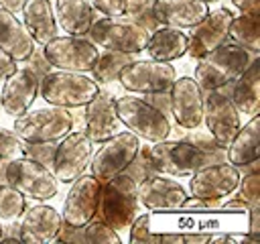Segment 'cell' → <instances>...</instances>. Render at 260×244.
I'll return each instance as SVG.
<instances>
[{
	"label": "cell",
	"mask_w": 260,
	"mask_h": 244,
	"mask_svg": "<svg viewBox=\"0 0 260 244\" xmlns=\"http://www.w3.org/2000/svg\"><path fill=\"white\" fill-rule=\"evenodd\" d=\"M248 211L230 207H177L148 214V230L154 244L209 242L217 232H246Z\"/></svg>",
	"instance_id": "6da1fadb"
},
{
	"label": "cell",
	"mask_w": 260,
	"mask_h": 244,
	"mask_svg": "<svg viewBox=\"0 0 260 244\" xmlns=\"http://www.w3.org/2000/svg\"><path fill=\"white\" fill-rule=\"evenodd\" d=\"M256 57V51H250L234 41H225L201 59H197L193 79L199 83L203 92L225 87L232 81H236L242 75V71L250 65V61Z\"/></svg>",
	"instance_id": "7a4b0ae2"
},
{
	"label": "cell",
	"mask_w": 260,
	"mask_h": 244,
	"mask_svg": "<svg viewBox=\"0 0 260 244\" xmlns=\"http://www.w3.org/2000/svg\"><path fill=\"white\" fill-rule=\"evenodd\" d=\"M138 211V183L128 173H118L102 183L95 216L116 232L126 230Z\"/></svg>",
	"instance_id": "3957f363"
},
{
	"label": "cell",
	"mask_w": 260,
	"mask_h": 244,
	"mask_svg": "<svg viewBox=\"0 0 260 244\" xmlns=\"http://www.w3.org/2000/svg\"><path fill=\"white\" fill-rule=\"evenodd\" d=\"M73 124L75 118L69 108L49 104L16 116L12 132L24 142H57L73 130Z\"/></svg>",
	"instance_id": "277c9868"
},
{
	"label": "cell",
	"mask_w": 260,
	"mask_h": 244,
	"mask_svg": "<svg viewBox=\"0 0 260 244\" xmlns=\"http://www.w3.org/2000/svg\"><path fill=\"white\" fill-rule=\"evenodd\" d=\"M100 92L98 81L85 73L77 71H49L39 81V96L53 106L81 108Z\"/></svg>",
	"instance_id": "5b68a950"
},
{
	"label": "cell",
	"mask_w": 260,
	"mask_h": 244,
	"mask_svg": "<svg viewBox=\"0 0 260 244\" xmlns=\"http://www.w3.org/2000/svg\"><path fill=\"white\" fill-rule=\"evenodd\" d=\"M4 181L24 197H30L37 201L53 199L59 191V181L53 175L51 167L24 155L8 161L4 171Z\"/></svg>",
	"instance_id": "8992f818"
},
{
	"label": "cell",
	"mask_w": 260,
	"mask_h": 244,
	"mask_svg": "<svg viewBox=\"0 0 260 244\" xmlns=\"http://www.w3.org/2000/svg\"><path fill=\"white\" fill-rule=\"evenodd\" d=\"M148 30L138 26L126 16H104L91 22L87 37L93 45L110 51H120V53H130L138 55L144 51L146 41H148Z\"/></svg>",
	"instance_id": "52a82bcc"
},
{
	"label": "cell",
	"mask_w": 260,
	"mask_h": 244,
	"mask_svg": "<svg viewBox=\"0 0 260 244\" xmlns=\"http://www.w3.org/2000/svg\"><path fill=\"white\" fill-rule=\"evenodd\" d=\"M116 114L130 132H134L138 138H144L148 142L165 140L173 130L169 116H165L160 110L150 106L146 100L134 98L130 94L116 98Z\"/></svg>",
	"instance_id": "ba28073f"
},
{
	"label": "cell",
	"mask_w": 260,
	"mask_h": 244,
	"mask_svg": "<svg viewBox=\"0 0 260 244\" xmlns=\"http://www.w3.org/2000/svg\"><path fill=\"white\" fill-rule=\"evenodd\" d=\"M150 165L160 175L171 177H187L195 169L209 165L207 157L191 142L177 138V140H156L150 146H146Z\"/></svg>",
	"instance_id": "9c48e42d"
},
{
	"label": "cell",
	"mask_w": 260,
	"mask_h": 244,
	"mask_svg": "<svg viewBox=\"0 0 260 244\" xmlns=\"http://www.w3.org/2000/svg\"><path fill=\"white\" fill-rule=\"evenodd\" d=\"M100 144L102 146L95 152H91L89 169L100 183H106L114 175L122 173L128 167V163L136 157L140 148V138L130 130H120Z\"/></svg>",
	"instance_id": "30bf717a"
},
{
	"label": "cell",
	"mask_w": 260,
	"mask_h": 244,
	"mask_svg": "<svg viewBox=\"0 0 260 244\" xmlns=\"http://www.w3.org/2000/svg\"><path fill=\"white\" fill-rule=\"evenodd\" d=\"M240 169L230 161L211 163L195 169L189 179L191 195L209 201L213 207H221V199L232 195L240 183Z\"/></svg>",
	"instance_id": "8fae6325"
},
{
	"label": "cell",
	"mask_w": 260,
	"mask_h": 244,
	"mask_svg": "<svg viewBox=\"0 0 260 244\" xmlns=\"http://www.w3.org/2000/svg\"><path fill=\"white\" fill-rule=\"evenodd\" d=\"M43 53L55 69L87 73L95 65L100 49L85 37L65 35V37H53L51 41H47L43 45Z\"/></svg>",
	"instance_id": "7c38bea8"
},
{
	"label": "cell",
	"mask_w": 260,
	"mask_h": 244,
	"mask_svg": "<svg viewBox=\"0 0 260 244\" xmlns=\"http://www.w3.org/2000/svg\"><path fill=\"white\" fill-rule=\"evenodd\" d=\"M93 152V142L85 134V130H71L63 138L57 140L51 171L61 183L75 181L89 167V159Z\"/></svg>",
	"instance_id": "4fadbf2b"
},
{
	"label": "cell",
	"mask_w": 260,
	"mask_h": 244,
	"mask_svg": "<svg viewBox=\"0 0 260 244\" xmlns=\"http://www.w3.org/2000/svg\"><path fill=\"white\" fill-rule=\"evenodd\" d=\"M175 79H177V71L173 65H169V61L132 59L122 67L116 81H120V85L130 94H152V92L171 89Z\"/></svg>",
	"instance_id": "5bb4252c"
},
{
	"label": "cell",
	"mask_w": 260,
	"mask_h": 244,
	"mask_svg": "<svg viewBox=\"0 0 260 244\" xmlns=\"http://www.w3.org/2000/svg\"><path fill=\"white\" fill-rule=\"evenodd\" d=\"M203 122L207 126V132L213 136V140L221 148H228L230 140L234 138L242 122H240V112L234 106L225 87L209 89L203 94Z\"/></svg>",
	"instance_id": "9a60e30c"
},
{
	"label": "cell",
	"mask_w": 260,
	"mask_h": 244,
	"mask_svg": "<svg viewBox=\"0 0 260 244\" xmlns=\"http://www.w3.org/2000/svg\"><path fill=\"white\" fill-rule=\"evenodd\" d=\"M169 100H171V114L177 122V126L185 130H195L203 122V89L199 83L183 75L173 81L169 89Z\"/></svg>",
	"instance_id": "2e32d148"
},
{
	"label": "cell",
	"mask_w": 260,
	"mask_h": 244,
	"mask_svg": "<svg viewBox=\"0 0 260 244\" xmlns=\"http://www.w3.org/2000/svg\"><path fill=\"white\" fill-rule=\"evenodd\" d=\"M100 189L102 183L89 173H81L75 181H71V189L65 195L63 201V222L69 226H85L91 218H95L98 209V199H100Z\"/></svg>",
	"instance_id": "e0dca14e"
},
{
	"label": "cell",
	"mask_w": 260,
	"mask_h": 244,
	"mask_svg": "<svg viewBox=\"0 0 260 244\" xmlns=\"http://www.w3.org/2000/svg\"><path fill=\"white\" fill-rule=\"evenodd\" d=\"M232 18L234 14L228 8H217V10L207 12V16L201 22L191 26V35H187L189 37L187 55H191V59L197 61L209 51H213L215 47H219L221 43H225L230 37Z\"/></svg>",
	"instance_id": "ac0fdd59"
},
{
	"label": "cell",
	"mask_w": 260,
	"mask_h": 244,
	"mask_svg": "<svg viewBox=\"0 0 260 244\" xmlns=\"http://www.w3.org/2000/svg\"><path fill=\"white\" fill-rule=\"evenodd\" d=\"M85 134L91 142H104L116 132H120V118L116 114V98L110 92H98L85 104Z\"/></svg>",
	"instance_id": "d6986e66"
},
{
	"label": "cell",
	"mask_w": 260,
	"mask_h": 244,
	"mask_svg": "<svg viewBox=\"0 0 260 244\" xmlns=\"http://www.w3.org/2000/svg\"><path fill=\"white\" fill-rule=\"evenodd\" d=\"M37 96H39V77L20 63L16 71L4 79V87L0 92L2 110L8 116L16 118L32 106Z\"/></svg>",
	"instance_id": "ffe728a7"
},
{
	"label": "cell",
	"mask_w": 260,
	"mask_h": 244,
	"mask_svg": "<svg viewBox=\"0 0 260 244\" xmlns=\"http://www.w3.org/2000/svg\"><path fill=\"white\" fill-rule=\"evenodd\" d=\"M20 224V242L28 244H47L55 242L63 226V216L53 205L37 203L22 211Z\"/></svg>",
	"instance_id": "44dd1931"
},
{
	"label": "cell",
	"mask_w": 260,
	"mask_h": 244,
	"mask_svg": "<svg viewBox=\"0 0 260 244\" xmlns=\"http://www.w3.org/2000/svg\"><path fill=\"white\" fill-rule=\"evenodd\" d=\"M185 197H187V189L179 181L167 179L160 173L148 177L138 185V203H142L148 211L177 209L183 205Z\"/></svg>",
	"instance_id": "7402d4cb"
},
{
	"label": "cell",
	"mask_w": 260,
	"mask_h": 244,
	"mask_svg": "<svg viewBox=\"0 0 260 244\" xmlns=\"http://www.w3.org/2000/svg\"><path fill=\"white\" fill-rule=\"evenodd\" d=\"M152 12L160 24L191 28L207 16L209 4L203 0H152Z\"/></svg>",
	"instance_id": "603a6c76"
},
{
	"label": "cell",
	"mask_w": 260,
	"mask_h": 244,
	"mask_svg": "<svg viewBox=\"0 0 260 244\" xmlns=\"http://www.w3.org/2000/svg\"><path fill=\"white\" fill-rule=\"evenodd\" d=\"M0 51L10 55L14 61H24L35 51V41L14 12L0 6Z\"/></svg>",
	"instance_id": "cb8c5ba5"
},
{
	"label": "cell",
	"mask_w": 260,
	"mask_h": 244,
	"mask_svg": "<svg viewBox=\"0 0 260 244\" xmlns=\"http://www.w3.org/2000/svg\"><path fill=\"white\" fill-rule=\"evenodd\" d=\"M22 24L37 45H45L57 37V18L51 0H24L22 4Z\"/></svg>",
	"instance_id": "d4e9b609"
},
{
	"label": "cell",
	"mask_w": 260,
	"mask_h": 244,
	"mask_svg": "<svg viewBox=\"0 0 260 244\" xmlns=\"http://www.w3.org/2000/svg\"><path fill=\"white\" fill-rule=\"evenodd\" d=\"M187 45H189V37L181 28L169 26V24H158L148 35L144 51L150 55V59L171 63V61L187 55Z\"/></svg>",
	"instance_id": "484cf974"
},
{
	"label": "cell",
	"mask_w": 260,
	"mask_h": 244,
	"mask_svg": "<svg viewBox=\"0 0 260 244\" xmlns=\"http://www.w3.org/2000/svg\"><path fill=\"white\" fill-rule=\"evenodd\" d=\"M232 85V102L240 114L254 116L260 110V59H252L250 65L242 71V75L230 83Z\"/></svg>",
	"instance_id": "4316f807"
},
{
	"label": "cell",
	"mask_w": 260,
	"mask_h": 244,
	"mask_svg": "<svg viewBox=\"0 0 260 244\" xmlns=\"http://www.w3.org/2000/svg\"><path fill=\"white\" fill-rule=\"evenodd\" d=\"M260 118L258 114L250 116V120L238 128V132L234 134V138L230 140L228 148H225V155H228V161L242 169L246 165H250L252 161L260 159Z\"/></svg>",
	"instance_id": "83f0119b"
},
{
	"label": "cell",
	"mask_w": 260,
	"mask_h": 244,
	"mask_svg": "<svg viewBox=\"0 0 260 244\" xmlns=\"http://www.w3.org/2000/svg\"><path fill=\"white\" fill-rule=\"evenodd\" d=\"M55 18L67 35L85 37L95 20V8L89 0H55Z\"/></svg>",
	"instance_id": "f1b7e54d"
},
{
	"label": "cell",
	"mask_w": 260,
	"mask_h": 244,
	"mask_svg": "<svg viewBox=\"0 0 260 244\" xmlns=\"http://www.w3.org/2000/svg\"><path fill=\"white\" fill-rule=\"evenodd\" d=\"M228 41H234L250 51L260 53V16H248V14L234 16L230 22Z\"/></svg>",
	"instance_id": "f546056e"
},
{
	"label": "cell",
	"mask_w": 260,
	"mask_h": 244,
	"mask_svg": "<svg viewBox=\"0 0 260 244\" xmlns=\"http://www.w3.org/2000/svg\"><path fill=\"white\" fill-rule=\"evenodd\" d=\"M134 59V55L130 53H120V51H110V49H104L100 55H98V61L95 65L91 67V73H93V79L98 83H112L118 79L122 67L126 63H130Z\"/></svg>",
	"instance_id": "4dcf8cb0"
},
{
	"label": "cell",
	"mask_w": 260,
	"mask_h": 244,
	"mask_svg": "<svg viewBox=\"0 0 260 244\" xmlns=\"http://www.w3.org/2000/svg\"><path fill=\"white\" fill-rule=\"evenodd\" d=\"M122 16L130 18L132 22H136L138 26H142L148 33H152L160 24L152 12V0H126Z\"/></svg>",
	"instance_id": "1f68e13d"
},
{
	"label": "cell",
	"mask_w": 260,
	"mask_h": 244,
	"mask_svg": "<svg viewBox=\"0 0 260 244\" xmlns=\"http://www.w3.org/2000/svg\"><path fill=\"white\" fill-rule=\"evenodd\" d=\"M26 209V197L6 181H0V220H16Z\"/></svg>",
	"instance_id": "d6a6232c"
},
{
	"label": "cell",
	"mask_w": 260,
	"mask_h": 244,
	"mask_svg": "<svg viewBox=\"0 0 260 244\" xmlns=\"http://www.w3.org/2000/svg\"><path fill=\"white\" fill-rule=\"evenodd\" d=\"M234 197L242 199L248 209L254 205H260V169L256 171H246L244 177L240 175V183L234 189Z\"/></svg>",
	"instance_id": "836d02e7"
},
{
	"label": "cell",
	"mask_w": 260,
	"mask_h": 244,
	"mask_svg": "<svg viewBox=\"0 0 260 244\" xmlns=\"http://www.w3.org/2000/svg\"><path fill=\"white\" fill-rule=\"evenodd\" d=\"M83 236H85V242H91V244H120L122 242L120 234L98 218H91L83 226Z\"/></svg>",
	"instance_id": "e575fe53"
},
{
	"label": "cell",
	"mask_w": 260,
	"mask_h": 244,
	"mask_svg": "<svg viewBox=\"0 0 260 244\" xmlns=\"http://www.w3.org/2000/svg\"><path fill=\"white\" fill-rule=\"evenodd\" d=\"M22 148H20V138L12 132L0 126V181H4V171L10 159L20 157Z\"/></svg>",
	"instance_id": "d590c367"
},
{
	"label": "cell",
	"mask_w": 260,
	"mask_h": 244,
	"mask_svg": "<svg viewBox=\"0 0 260 244\" xmlns=\"http://www.w3.org/2000/svg\"><path fill=\"white\" fill-rule=\"evenodd\" d=\"M124 173H128L138 185L142 183V181H146L148 177H152V175H156V171H154V167L150 165V159H148V152H146V146H140L138 148V152H136V157L128 163V167L124 169Z\"/></svg>",
	"instance_id": "8d00e7d4"
},
{
	"label": "cell",
	"mask_w": 260,
	"mask_h": 244,
	"mask_svg": "<svg viewBox=\"0 0 260 244\" xmlns=\"http://www.w3.org/2000/svg\"><path fill=\"white\" fill-rule=\"evenodd\" d=\"M55 144L57 142H24L20 140V148L24 157H30L47 167H51L53 161V152H55Z\"/></svg>",
	"instance_id": "74e56055"
},
{
	"label": "cell",
	"mask_w": 260,
	"mask_h": 244,
	"mask_svg": "<svg viewBox=\"0 0 260 244\" xmlns=\"http://www.w3.org/2000/svg\"><path fill=\"white\" fill-rule=\"evenodd\" d=\"M26 69H30L37 77H39V81H41V77L45 75V73H49L51 69H53V65L47 61V57H45V53H43V49H35L24 61H20Z\"/></svg>",
	"instance_id": "f35d334b"
},
{
	"label": "cell",
	"mask_w": 260,
	"mask_h": 244,
	"mask_svg": "<svg viewBox=\"0 0 260 244\" xmlns=\"http://www.w3.org/2000/svg\"><path fill=\"white\" fill-rule=\"evenodd\" d=\"M128 228H130L128 240L132 244H136V242H144V244L146 242H152V236H150V230H148V214L136 216Z\"/></svg>",
	"instance_id": "ab89813d"
},
{
	"label": "cell",
	"mask_w": 260,
	"mask_h": 244,
	"mask_svg": "<svg viewBox=\"0 0 260 244\" xmlns=\"http://www.w3.org/2000/svg\"><path fill=\"white\" fill-rule=\"evenodd\" d=\"M95 12H102L104 16H120L124 12L126 0H89Z\"/></svg>",
	"instance_id": "60d3db41"
},
{
	"label": "cell",
	"mask_w": 260,
	"mask_h": 244,
	"mask_svg": "<svg viewBox=\"0 0 260 244\" xmlns=\"http://www.w3.org/2000/svg\"><path fill=\"white\" fill-rule=\"evenodd\" d=\"M55 242H65V244H69V242H73V244H81V242H85L83 226L77 228V226H69V224L63 222V226H61V230H59Z\"/></svg>",
	"instance_id": "b9f144b4"
},
{
	"label": "cell",
	"mask_w": 260,
	"mask_h": 244,
	"mask_svg": "<svg viewBox=\"0 0 260 244\" xmlns=\"http://www.w3.org/2000/svg\"><path fill=\"white\" fill-rule=\"evenodd\" d=\"M246 234L250 236L252 242H260V205H254L248 209Z\"/></svg>",
	"instance_id": "7bdbcfd3"
},
{
	"label": "cell",
	"mask_w": 260,
	"mask_h": 244,
	"mask_svg": "<svg viewBox=\"0 0 260 244\" xmlns=\"http://www.w3.org/2000/svg\"><path fill=\"white\" fill-rule=\"evenodd\" d=\"M150 106H154L156 110H160L165 116L171 114V100H169V89L167 92H152V94H144V98Z\"/></svg>",
	"instance_id": "ee69618b"
},
{
	"label": "cell",
	"mask_w": 260,
	"mask_h": 244,
	"mask_svg": "<svg viewBox=\"0 0 260 244\" xmlns=\"http://www.w3.org/2000/svg\"><path fill=\"white\" fill-rule=\"evenodd\" d=\"M240 14H248V16H260V0H230Z\"/></svg>",
	"instance_id": "f6af8a7d"
},
{
	"label": "cell",
	"mask_w": 260,
	"mask_h": 244,
	"mask_svg": "<svg viewBox=\"0 0 260 244\" xmlns=\"http://www.w3.org/2000/svg\"><path fill=\"white\" fill-rule=\"evenodd\" d=\"M18 67V61H14L10 55H6L4 51H0V81H4L10 73H14Z\"/></svg>",
	"instance_id": "bcb514c9"
},
{
	"label": "cell",
	"mask_w": 260,
	"mask_h": 244,
	"mask_svg": "<svg viewBox=\"0 0 260 244\" xmlns=\"http://www.w3.org/2000/svg\"><path fill=\"white\" fill-rule=\"evenodd\" d=\"M2 240H20V224L14 222V224H8L4 226V232H2Z\"/></svg>",
	"instance_id": "7dc6e473"
},
{
	"label": "cell",
	"mask_w": 260,
	"mask_h": 244,
	"mask_svg": "<svg viewBox=\"0 0 260 244\" xmlns=\"http://www.w3.org/2000/svg\"><path fill=\"white\" fill-rule=\"evenodd\" d=\"M22 4H24V0H0V6L10 10V12H14V14L22 10Z\"/></svg>",
	"instance_id": "c3c4849f"
},
{
	"label": "cell",
	"mask_w": 260,
	"mask_h": 244,
	"mask_svg": "<svg viewBox=\"0 0 260 244\" xmlns=\"http://www.w3.org/2000/svg\"><path fill=\"white\" fill-rule=\"evenodd\" d=\"M2 232H4V226H2V220H0V240H2Z\"/></svg>",
	"instance_id": "681fc988"
},
{
	"label": "cell",
	"mask_w": 260,
	"mask_h": 244,
	"mask_svg": "<svg viewBox=\"0 0 260 244\" xmlns=\"http://www.w3.org/2000/svg\"><path fill=\"white\" fill-rule=\"evenodd\" d=\"M203 2H207V4H213V2H219V0H203Z\"/></svg>",
	"instance_id": "f907efd6"
},
{
	"label": "cell",
	"mask_w": 260,
	"mask_h": 244,
	"mask_svg": "<svg viewBox=\"0 0 260 244\" xmlns=\"http://www.w3.org/2000/svg\"><path fill=\"white\" fill-rule=\"evenodd\" d=\"M0 110H2V102H0Z\"/></svg>",
	"instance_id": "816d5d0a"
}]
</instances>
